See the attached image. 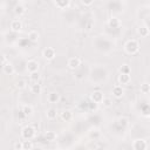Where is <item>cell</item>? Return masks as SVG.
I'll return each instance as SVG.
<instances>
[{"mask_svg": "<svg viewBox=\"0 0 150 150\" xmlns=\"http://www.w3.org/2000/svg\"><path fill=\"white\" fill-rule=\"evenodd\" d=\"M124 50L125 53L130 54V55H135L139 52V42L135 39H130L125 42L124 45Z\"/></svg>", "mask_w": 150, "mask_h": 150, "instance_id": "1", "label": "cell"}, {"mask_svg": "<svg viewBox=\"0 0 150 150\" xmlns=\"http://www.w3.org/2000/svg\"><path fill=\"white\" fill-rule=\"evenodd\" d=\"M36 135V129L28 124V125H25L22 129H21V137L25 139V141H30L32 138H34Z\"/></svg>", "mask_w": 150, "mask_h": 150, "instance_id": "2", "label": "cell"}, {"mask_svg": "<svg viewBox=\"0 0 150 150\" xmlns=\"http://www.w3.org/2000/svg\"><path fill=\"white\" fill-rule=\"evenodd\" d=\"M132 150H146L148 148V144H146V141L143 139V138H137L132 142V145H131Z\"/></svg>", "mask_w": 150, "mask_h": 150, "instance_id": "3", "label": "cell"}, {"mask_svg": "<svg viewBox=\"0 0 150 150\" xmlns=\"http://www.w3.org/2000/svg\"><path fill=\"white\" fill-rule=\"evenodd\" d=\"M42 56L43 59H46L47 61H50L53 59H55L56 56V52L53 47H46L43 50H42Z\"/></svg>", "mask_w": 150, "mask_h": 150, "instance_id": "4", "label": "cell"}, {"mask_svg": "<svg viewBox=\"0 0 150 150\" xmlns=\"http://www.w3.org/2000/svg\"><path fill=\"white\" fill-rule=\"evenodd\" d=\"M39 68H40V66H39V62L36 60H28L26 63V69L29 74L39 71Z\"/></svg>", "mask_w": 150, "mask_h": 150, "instance_id": "5", "label": "cell"}, {"mask_svg": "<svg viewBox=\"0 0 150 150\" xmlns=\"http://www.w3.org/2000/svg\"><path fill=\"white\" fill-rule=\"evenodd\" d=\"M67 66H68L69 69L75 70V69H77V68L81 66V59L77 57V56H73V57H70V59L68 60Z\"/></svg>", "mask_w": 150, "mask_h": 150, "instance_id": "6", "label": "cell"}, {"mask_svg": "<svg viewBox=\"0 0 150 150\" xmlns=\"http://www.w3.org/2000/svg\"><path fill=\"white\" fill-rule=\"evenodd\" d=\"M103 98H104V96H103V93H102L101 90H95V91H93L91 95H90L91 102H94V103H96V104H101L102 101H103Z\"/></svg>", "mask_w": 150, "mask_h": 150, "instance_id": "7", "label": "cell"}, {"mask_svg": "<svg viewBox=\"0 0 150 150\" xmlns=\"http://www.w3.org/2000/svg\"><path fill=\"white\" fill-rule=\"evenodd\" d=\"M107 23H108V26H109L110 28H112V29L120 28V27H121V25H122L121 20H120L117 16H114V15H112V16H110V18L108 19Z\"/></svg>", "mask_w": 150, "mask_h": 150, "instance_id": "8", "label": "cell"}, {"mask_svg": "<svg viewBox=\"0 0 150 150\" xmlns=\"http://www.w3.org/2000/svg\"><path fill=\"white\" fill-rule=\"evenodd\" d=\"M9 28H11L12 32H14V33H19V32H21V29H22V22H21L19 19H14V20L11 21Z\"/></svg>", "mask_w": 150, "mask_h": 150, "instance_id": "9", "label": "cell"}, {"mask_svg": "<svg viewBox=\"0 0 150 150\" xmlns=\"http://www.w3.org/2000/svg\"><path fill=\"white\" fill-rule=\"evenodd\" d=\"M60 100H61V95H60L57 91H50V93L48 94V96H47V101H48L49 103H52V104L59 103Z\"/></svg>", "mask_w": 150, "mask_h": 150, "instance_id": "10", "label": "cell"}, {"mask_svg": "<svg viewBox=\"0 0 150 150\" xmlns=\"http://www.w3.org/2000/svg\"><path fill=\"white\" fill-rule=\"evenodd\" d=\"M137 34L139 36H142V38H146L150 34V29H149V27L146 25H139L137 27Z\"/></svg>", "mask_w": 150, "mask_h": 150, "instance_id": "11", "label": "cell"}, {"mask_svg": "<svg viewBox=\"0 0 150 150\" xmlns=\"http://www.w3.org/2000/svg\"><path fill=\"white\" fill-rule=\"evenodd\" d=\"M54 5H55L59 9L63 11V9H67V8L71 5V1H70V0H57V1H54Z\"/></svg>", "mask_w": 150, "mask_h": 150, "instance_id": "12", "label": "cell"}, {"mask_svg": "<svg viewBox=\"0 0 150 150\" xmlns=\"http://www.w3.org/2000/svg\"><path fill=\"white\" fill-rule=\"evenodd\" d=\"M111 94L115 98H121L123 95H124V89L122 88V86H115L112 87V90H111Z\"/></svg>", "mask_w": 150, "mask_h": 150, "instance_id": "13", "label": "cell"}, {"mask_svg": "<svg viewBox=\"0 0 150 150\" xmlns=\"http://www.w3.org/2000/svg\"><path fill=\"white\" fill-rule=\"evenodd\" d=\"M60 117H61V120H62L63 122H70V121L73 120V112H71V110L66 109V110H63V111L60 114Z\"/></svg>", "mask_w": 150, "mask_h": 150, "instance_id": "14", "label": "cell"}, {"mask_svg": "<svg viewBox=\"0 0 150 150\" xmlns=\"http://www.w3.org/2000/svg\"><path fill=\"white\" fill-rule=\"evenodd\" d=\"M2 71L6 75H13L15 73V68H14V66L11 62H7L5 66H2Z\"/></svg>", "mask_w": 150, "mask_h": 150, "instance_id": "15", "label": "cell"}, {"mask_svg": "<svg viewBox=\"0 0 150 150\" xmlns=\"http://www.w3.org/2000/svg\"><path fill=\"white\" fill-rule=\"evenodd\" d=\"M21 111H22V114H23L26 117H29V116L33 115L34 109H33V107H32L30 104H23L22 108H21Z\"/></svg>", "mask_w": 150, "mask_h": 150, "instance_id": "16", "label": "cell"}, {"mask_svg": "<svg viewBox=\"0 0 150 150\" xmlns=\"http://www.w3.org/2000/svg\"><path fill=\"white\" fill-rule=\"evenodd\" d=\"M25 12H26V7H25V5H23L22 2H19V4L15 5V7H14V13H15L16 15L21 16V15L25 14Z\"/></svg>", "mask_w": 150, "mask_h": 150, "instance_id": "17", "label": "cell"}, {"mask_svg": "<svg viewBox=\"0 0 150 150\" xmlns=\"http://www.w3.org/2000/svg\"><path fill=\"white\" fill-rule=\"evenodd\" d=\"M39 36H40V34H39L38 30H30V32L28 33V36H27V38H28V41L35 43V42H38Z\"/></svg>", "mask_w": 150, "mask_h": 150, "instance_id": "18", "label": "cell"}, {"mask_svg": "<svg viewBox=\"0 0 150 150\" xmlns=\"http://www.w3.org/2000/svg\"><path fill=\"white\" fill-rule=\"evenodd\" d=\"M130 81H131L130 75H125V74H120L118 75V83L120 84H129Z\"/></svg>", "mask_w": 150, "mask_h": 150, "instance_id": "19", "label": "cell"}, {"mask_svg": "<svg viewBox=\"0 0 150 150\" xmlns=\"http://www.w3.org/2000/svg\"><path fill=\"white\" fill-rule=\"evenodd\" d=\"M118 71H120V74L130 75V73H131V68H130V66H129V64H127V63H123L122 66H120V68H118Z\"/></svg>", "mask_w": 150, "mask_h": 150, "instance_id": "20", "label": "cell"}, {"mask_svg": "<svg viewBox=\"0 0 150 150\" xmlns=\"http://www.w3.org/2000/svg\"><path fill=\"white\" fill-rule=\"evenodd\" d=\"M46 116H47V118L48 120H55L56 118V116H57V111H56V109H54V108H49V109H47V111H46Z\"/></svg>", "mask_w": 150, "mask_h": 150, "instance_id": "21", "label": "cell"}, {"mask_svg": "<svg viewBox=\"0 0 150 150\" xmlns=\"http://www.w3.org/2000/svg\"><path fill=\"white\" fill-rule=\"evenodd\" d=\"M56 137H57V135H56V132H54V131H47V132L45 134V138H46V141H48V142H54V141H56Z\"/></svg>", "mask_w": 150, "mask_h": 150, "instance_id": "22", "label": "cell"}, {"mask_svg": "<svg viewBox=\"0 0 150 150\" xmlns=\"http://www.w3.org/2000/svg\"><path fill=\"white\" fill-rule=\"evenodd\" d=\"M30 91L32 94H40L42 91V86L40 83H33L30 86Z\"/></svg>", "mask_w": 150, "mask_h": 150, "instance_id": "23", "label": "cell"}, {"mask_svg": "<svg viewBox=\"0 0 150 150\" xmlns=\"http://www.w3.org/2000/svg\"><path fill=\"white\" fill-rule=\"evenodd\" d=\"M40 79H41V74H40L39 71H35V73L29 74V80H30L33 83H39Z\"/></svg>", "mask_w": 150, "mask_h": 150, "instance_id": "24", "label": "cell"}, {"mask_svg": "<svg viewBox=\"0 0 150 150\" xmlns=\"http://www.w3.org/2000/svg\"><path fill=\"white\" fill-rule=\"evenodd\" d=\"M117 122H118V124H120L122 128H128L129 124H130L128 117H125V116H121V117L117 120Z\"/></svg>", "mask_w": 150, "mask_h": 150, "instance_id": "25", "label": "cell"}, {"mask_svg": "<svg viewBox=\"0 0 150 150\" xmlns=\"http://www.w3.org/2000/svg\"><path fill=\"white\" fill-rule=\"evenodd\" d=\"M139 90H141L142 94H145V95L150 94V83H148V82L142 83L141 87H139Z\"/></svg>", "mask_w": 150, "mask_h": 150, "instance_id": "26", "label": "cell"}, {"mask_svg": "<svg viewBox=\"0 0 150 150\" xmlns=\"http://www.w3.org/2000/svg\"><path fill=\"white\" fill-rule=\"evenodd\" d=\"M26 86H27V82H26V80H23V79H19V80L15 82V87H16L18 89H25Z\"/></svg>", "mask_w": 150, "mask_h": 150, "instance_id": "27", "label": "cell"}, {"mask_svg": "<svg viewBox=\"0 0 150 150\" xmlns=\"http://www.w3.org/2000/svg\"><path fill=\"white\" fill-rule=\"evenodd\" d=\"M101 104H102L104 108H109V107H111V105H112V100H111L110 97H104Z\"/></svg>", "mask_w": 150, "mask_h": 150, "instance_id": "28", "label": "cell"}, {"mask_svg": "<svg viewBox=\"0 0 150 150\" xmlns=\"http://www.w3.org/2000/svg\"><path fill=\"white\" fill-rule=\"evenodd\" d=\"M100 136H101V132H100L97 129H94V130H91V131L89 132V137H90V138L96 139V138H98Z\"/></svg>", "mask_w": 150, "mask_h": 150, "instance_id": "29", "label": "cell"}, {"mask_svg": "<svg viewBox=\"0 0 150 150\" xmlns=\"http://www.w3.org/2000/svg\"><path fill=\"white\" fill-rule=\"evenodd\" d=\"M23 150H32L33 149V142L32 141H23Z\"/></svg>", "mask_w": 150, "mask_h": 150, "instance_id": "30", "label": "cell"}, {"mask_svg": "<svg viewBox=\"0 0 150 150\" xmlns=\"http://www.w3.org/2000/svg\"><path fill=\"white\" fill-rule=\"evenodd\" d=\"M14 150H23V143L18 141L14 143Z\"/></svg>", "mask_w": 150, "mask_h": 150, "instance_id": "31", "label": "cell"}, {"mask_svg": "<svg viewBox=\"0 0 150 150\" xmlns=\"http://www.w3.org/2000/svg\"><path fill=\"white\" fill-rule=\"evenodd\" d=\"M81 4L83 6H91L94 4V0H89V1H84V0H81Z\"/></svg>", "mask_w": 150, "mask_h": 150, "instance_id": "32", "label": "cell"}, {"mask_svg": "<svg viewBox=\"0 0 150 150\" xmlns=\"http://www.w3.org/2000/svg\"><path fill=\"white\" fill-rule=\"evenodd\" d=\"M7 62H9V61H7L6 55H2V57H1V66H5Z\"/></svg>", "mask_w": 150, "mask_h": 150, "instance_id": "33", "label": "cell"}, {"mask_svg": "<svg viewBox=\"0 0 150 150\" xmlns=\"http://www.w3.org/2000/svg\"><path fill=\"white\" fill-rule=\"evenodd\" d=\"M96 150H107V149H105V148H103V146H98Z\"/></svg>", "mask_w": 150, "mask_h": 150, "instance_id": "34", "label": "cell"}]
</instances>
